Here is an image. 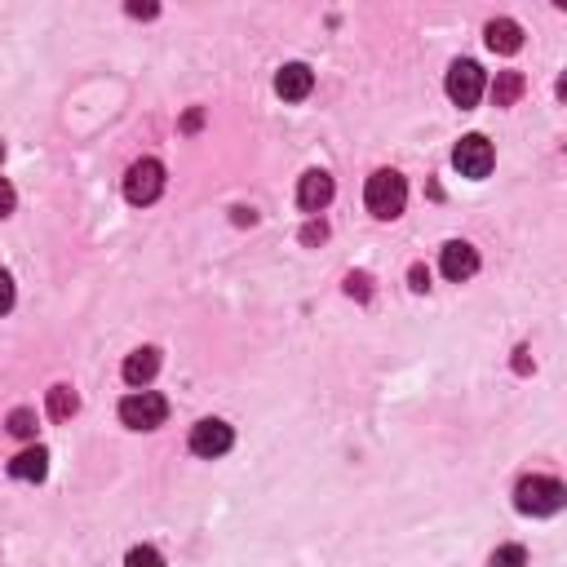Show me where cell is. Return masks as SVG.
<instances>
[{
  "mask_svg": "<svg viewBox=\"0 0 567 567\" xmlns=\"http://www.w3.org/2000/svg\"><path fill=\"white\" fill-rule=\"evenodd\" d=\"M160 191H164V164L160 160L147 156L125 173V200L129 204H156Z\"/></svg>",
  "mask_w": 567,
  "mask_h": 567,
  "instance_id": "cell-5",
  "label": "cell"
},
{
  "mask_svg": "<svg viewBox=\"0 0 567 567\" xmlns=\"http://www.w3.org/2000/svg\"><path fill=\"white\" fill-rule=\"evenodd\" d=\"M0 160H5V142H0Z\"/></svg>",
  "mask_w": 567,
  "mask_h": 567,
  "instance_id": "cell-23",
  "label": "cell"
},
{
  "mask_svg": "<svg viewBox=\"0 0 567 567\" xmlns=\"http://www.w3.org/2000/svg\"><path fill=\"white\" fill-rule=\"evenodd\" d=\"M452 164H457L461 178H488L492 164H497V151H492V142L483 138V133H470V138L457 142V151H452Z\"/></svg>",
  "mask_w": 567,
  "mask_h": 567,
  "instance_id": "cell-4",
  "label": "cell"
},
{
  "mask_svg": "<svg viewBox=\"0 0 567 567\" xmlns=\"http://www.w3.org/2000/svg\"><path fill=\"white\" fill-rule=\"evenodd\" d=\"M328 200H333V178H328L324 169H311L302 182H297V204H302L306 213L328 209Z\"/></svg>",
  "mask_w": 567,
  "mask_h": 567,
  "instance_id": "cell-10",
  "label": "cell"
},
{
  "mask_svg": "<svg viewBox=\"0 0 567 567\" xmlns=\"http://www.w3.org/2000/svg\"><path fill=\"white\" fill-rule=\"evenodd\" d=\"M125 567H164V554L156 550V545H133Z\"/></svg>",
  "mask_w": 567,
  "mask_h": 567,
  "instance_id": "cell-17",
  "label": "cell"
},
{
  "mask_svg": "<svg viewBox=\"0 0 567 567\" xmlns=\"http://www.w3.org/2000/svg\"><path fill=\"white\" fill-rule=\"evenodd\" d=\"M14 204H18V195H14V187H9L5 178H0V218H9L14 213Z\"/></svg>",
  "mask_w": 567,
  "mask_h": 567,
  "instance_id": "cell-19",
  "label": "cell"
},
{
  "mask_svg": "<svg viewBox=\"0 0 567 567\" xmlns=\"http://www.w3.org/2000/svg\"><path fill=\"white\" fill-rule=\"evenodd\" d=\"M408 280H412V288H417V293H426V288H430V271H426V266H412Z\"/></svg>",
  "mask_w": 567,
  "mask_h": 567,
  "instance_id": "cell-21",
  "label": "cell"
},
{
  "mask_svg": "<svg viewBox=\"0 0 567 567\" xmlns=\"http://www.w3.org/2000/svg\"><path fill=\"white\" fill-rule=\"evenodd\" d=\"M156 373H160V350L156 346H142L125 359V381L129 386H147Z\"/></svg>",
  "mask_w": 567,
  "mask_h": 567,
  "instance_id": "cell-12",
  "label": "cell"
},
{
  "mask_svg": "<svg viewBox=\"0 0 567 567\" xmlns=\"http://www.w3.org/2000/svg\"><path fill=\"white\" fill-rule=\"evenodd\" d=\"M164 417H169V399L156 395V390H138V395H129L120 404V421L129 430H156L164 426Z\"/></svg>",
  "mask_w": 567,
  "mask_h": 567,
  "instance_id": "cell-3",
  "label": "cell"
},
{
  "mask_svg": "<svg viewBox=\"0 0 567 567\" xmlns=\"http://www.w3.org/2000/svg\"><path fill=\"white\" fill-rule=\"evenodd\" d=\"M231 443H235V430L226 426V421H218V417L195 421V426H191V452H195V457H204V461L226 457Z\"/></svg>",
  "mask_w": 567,
  "mask_h": 567,
  "instance_id": "cell-6",
  "label": "cell"
},
{
  "mask_svg": "<svg viewBox=\"0 0 567 567\" xmlns=\"http://www.w3.org/2000/svg\"><path fill=\"white\" fill-rule=\"evenodd\" d=\"M439 266H443V275H448L452 284H461V280H470V275L479 271V253H474L466 240H452V244H443Z\"/></svg>",
  "mask_w": 567,
  "mask_h": 567,
  "instance_id": "cell-9",
  "label": "cell"
},
{
  "mask_svg": "<svg viewBox=\"0 0 567 567\" xmlns=\"http://www.w3.org/2000/svg\"><path fill=\"white\" fill-rule=\"evenodd\" d=\"M311 89H315V71L306 63H288V67H280V76H275V94L284 102H306Z\"/></svg>",
  "mask_w": 567,
  "mask_h": 567,
  "instance_id": "cell-8",
  "label": "cell"
},
{
  "mask_svg": "<svg viewBox=\"0 0 567 567\" xmlns=\"http://www.w3.org/2000/svg\"><path fill=\"white\" fill-rule=\"evenodd\" d=\"M483 36H488L492 54H519V49H523V27L514 23V18H492Z\"/></svg>",
  "mask_w": 567,
  "mask_h": 567,
  "instance_id": "cell-11",
  "label": "cell"
},
{
  "mask_svg": "<svg viewBox=\"0 0 567 567\" xmlns=\"http://www.w3.org/2000/svg\"><path fill=\"white\" fill-rule=\"evenodd\" d=\"M9 474H14V479H23V483H40V479L49 474V452H45V448L18 452V457L9 461Z\"/></svg>",
  "mask_w": 567,
  "mask_h": 567,
  "instance_id": "cell-13",
  "label": "cell"
},
{
  "mask_svg": "<svg viewBox=\"0 0 567 567\" xmlns=\"http://www.w3.org/2000/svg\"><path fill=\"white\" fill-rule=\"evenodd\" d=\"M563 501H567V488L559 479H545V474H532V479H523L519 488H514V505H519L523 514H532V519L559 514Z\"/></svg>",
  "mask_w": 567,
  "mask_h": 567,
  "instance_id": "cell-2",
  "label": "cell"
},
{
  "mask_svg": "<svg viewBox=\"0 0 567 567\" xmlns=\"http://www.w3.org/2000/svg\"><path fill=\"white\" fill-rule=\"evenodd\" d=\"M133 18H156V5H129Z\"/></svg>",
  "mask_w": 567,
  "mask_h": 567,
  "instance_id": "cell-22",
  "label": "cell"
},
{
  "mask_svg": "<svg viewBox=\"0 0 567 567\" xmlns=\"http://www.w3.org/2000/svg\"><path fill=\"white\" fill-rule=\"evenodd\" d=\"M364 204H368V213L381 218V222L399 218L404 204H408V182L399 178L395 169H377L373 178H368V187H364Z\"/></svg>",
  "mask_w": 567,
  "mask_h": 567,
  "instance_id": "cell-1",
  "label": "cell"
},
{
  "mask_svg": "<svg viewBox=\"0 0 567 567\" xmlns=\"http://www.w3.org/2000/svg\"><path fill=\"white\" fill-rule=\"evenodd\" d=\"M76 408H80V399H76V390H71V386L49 390V417H54V421H67Z\"/></svg>",
  "mask_w": 567,
  "mask_h": 567,
  "instance_id": "cell-15",
  "label": "cell"
},
{
  "mask_svg": "<svg viewBox=\"0 0 567 567\" xmlns=\"http://www.w3.org/2000/svg\"><path fill=\"white\" fill-rule=\"evenodd\" d=\"M448 98L457 102V107H474V102L483 98V67L470 63V58L452 63L448 67Z\"/></svg>",
  "mask_w": 567,
  "mask_h": 567,
  "instance_id": "cell-7",
  "label": "cell"
},
{
  "mask_svg": "<svg viewBox=\"0 0 567 567\" xmlns=\"http://www.w3.org/2000/svg\"><path fill=\"white\" fill-rule=\"evenodd\" d=\"M9 306H14V280H9V275L0 271V315H5Z\"/></svg>",
  "mask_w": 567,
  "mask_h": 567,
  "instance_id": "cell-20",
  "label": "cell"
},
{
  "mask_svg": "<svg viewBox=\"0 0 567 567\" xmlns=\"http://www.w3.org/2000/svg\"><path fill=\"white\" fill-rule=\"evenodd\" d=\"M528 563V550L523 545H501L497 554H492V567H523Z\"/></svg>",
  "mask_w": 567,
  "mask_h": 567,
  "instance_id": "cell-18",
  "label": "cell"
},
{
  "mask_svg": "<svg viewBox=\"0 0 567 567\" xmlns=\"http://www.w3.org/2000/svg\"><path fill=\"white\" fill-rule=\"evenodd\" d=\"M9 435H14V439H36V412L32 408H14V412H9Z\"/></svg>",
  "mask_w": 567,
  "mask_h": 567,
  "instance_id": "cell-16",
  "label": "cell"
},
{
  "mask_svg": "<svg viewBox=\"0 0 567 567\" xmlns=\"http://www.w3.org/2000/svg\"><path fill=\"white\" fill-rule=\"evenodd\" d=\"M523 89H528L523 71H497V80H492V102H497V107H514V102L523 98Z\"/></svg>",
  "mask_w": 567,
  "mask_h": 567,
  "instance_id": "cell-14",
  "label": "cell"
}]
</instances>
